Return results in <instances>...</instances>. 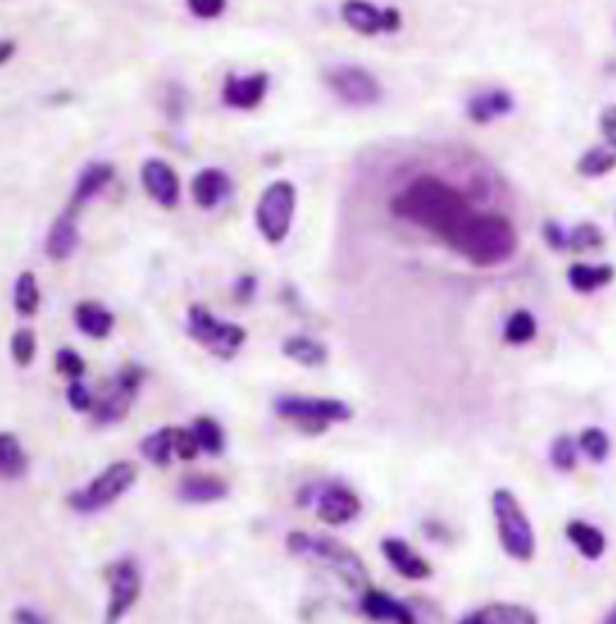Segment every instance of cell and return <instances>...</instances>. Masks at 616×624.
Wrapping results in <instances>:
<instances>
[{
  "mask_svg": "<svg viewBox=\"0 0 616 624\" xmlns=\"http://www.w3.org/2000/svg\"><path fill=\"white\" fill-rule=\"evenodd\" d=\"M140 181L159 208L173 210L181 202V179L165 159H148L140 169Z\"/></svg>",
  "mask_w": 616,
  "mask_h": 624,
  "instance_id": "5bb4252c",
  "label": "cell"
},
{
  "mask_svg": "<svg viewBox=\"0 0 616 624\" xmlns=\"http://www.w3.org/2000/svg\"><path fill=\"white\" fill-rule=\"evenodd\" d=\"M460 624H539V617L533 607L498 601L477 607V611L465 615Z\"/></svg>",
  "mask_w": 616,
  "mask_h": 624,
  "instance_id": "44dd1931",
  "label": "cell"
},
{
  "mask_svg": "<svg viewBox=\"0 0 616 624\" xmlns=\"http://www.w3.org/2000/svg\"><path fill=\"white\" fill-rule=\"evenodd\" d=\"M599 128H603L605 140L616 145V105H609L599 116Z\"/></svg>",
  "mask_w": 616,
  "mask_h": 624,
  "instance_id": "bcb514c9",
  "label": "cell"
},
{
  "mask_svg": "<svg viewBox=\"0 0 616 624\" xmlns=\"http://www.w3.org/2000/svg\"><path fill=\"white\" fill-rule=\"evenodd\" d=\"M326 82L332 95L351 109H369L384 99V87L371 70L361 66H337L326 72Z\"/></svg>",
  "mask_w": 616,
  "mask_h": 624,
  "instance_id": "7c38bea8",
  "label": "cell"
},
{
  "mask_svg": "<svg viewBox=\"0 0 616 624\" xmlns=\"http://www.w3.org/2000/svg\"><path fill=\"white\" fill-rule=\"evenodd\" d=\"M616 278V270L609 264H574L568 268V285L578 295H593L597 289L607 287Z\"/></svg>",
  "mask_w": 616,
  "mask_h": 624,
  "instance_id": "4316f807",
  "label": "cell"
},
{
  "mask_svg": "<svg viewBox=\"0 0 616 624\" xmlns=\"http://www.w3.org/2000/svg\"><path fill=\"white\" fill-rule=\"evenodd\" d=\"M256 289H258V283L254 275H244V278L237 280V287H234V297H237V301H251L256 297Z\"/></svg>",
  "mask_w": 616,
  "mask_h": 624,
  "instance_id": "f6af8a7d",
  "label": "cell"
},
{
  "mask_svg": "<svg viewBox=\"0 0 616 624\" xmlns=\"http://www.w3.org/2000/svg\"><path fill=\"white\" fill-rule=\"evenodd\" d=\"M578 448L590 463H605L612 452V439L603 427H585L578 434Z\"/></svg>",
  "mask_w": 616,
  "mask_h": 624,
  "instance_id": "e575fe53",
  "label": "cell"
},
{
  "mask_svg": "<svg viewBox=\"0 0 616 624\" xmlns=\"http://www.w3.org/2000/svg\"><path fill=\"white\" fill-rule=\"evenodd\" d=\"M603 624H616V603L609 607V613L605 615V620H603Z\"/></svg>",
  "mask_w": 616,
  "mask_h": 624,
  "instance_id": "c3c4849f",
  "label": "cell"
},
{
  "mask_svg": "<svg viewBox=\"0 0 616 624\" xmlns=\"http://www.w3.org/2000/svg\"><path fill=\"white\" fill-rule=\"evenodd\" d=\"M56 372L70 382H78L87 372V361L78 350H72V347H61V350L56 353Z\"/></svg>",
  "mask_w": 616,
  "mask_h": 624,
  "instance_id": "74e56055",
  "label": "cell"
},
{
  "mask_svg": "<svg viewBox=\"0 0 616 624\" xmlns=\"http://www.w3.org/2000/svg\"><path fill=\"white\" fill-rule=\"evenodd\" d=\"M282 355L301 367L316 369L328 361V347L311 336H289L282 343Z\"/></svg>",
  "mask_w": 616,
  "mask_h": 624,
  "instance_id": "f1b7e54d",
  "label": "cell"
},
{
  "mask_svg": "<svg viewBox=\"0 0 616 624\" xmlns=\"http://www.w3.org/2000/svg\"><path fill=\"white\" fill-rule=\"evenodd\" d=\"M380 553H384L390 567L403 578H407V582H427V578L434 576L431 562L427 557H421L417 549L403 538L388 535V538L380 541Z\"/></svg>",
  "mask_w": 616,
  "mask_h": 624,
  "instance_id": "9a60e30c",
  "label": "cell"
},
{
  "mask_svg": "<svg viewBox=\"0 0 616 624\" xmlns=\"http://www.w3.org/2000/svg\"><path fill=\"white\" fill-rule=\"evenodd\" d=\"M186 6L198 20H217L225 14L227 0H186Z\"/></svg>",
  "mask_w": 616,
  "mask_h": 624,
  "instance_id": "60d3db41",
  "label": "cell"
},
{
  "mask_svg": "<svg viewBox=\"0 0 616 624\" xmlns=\"http://www.w3.org/2000/svg\"><path fill=\"white\" fill-rule=\"evenodd\" d=\"M616 167V145L614 142H603L597 148H590L578 159V171L588 179H599L609 174Z\"/></svg>",
  "mask_w": 616,
  "mask_h": 624,
  "instance_id": "1f68e13d",
  "label": "cell"
},
{
  "mask_svg": "<svg viewBox=\"0 0 616 624\" xmlns=\"http://www.w3.org/2000/svg\"><path fill=\"white\" fill-rule=\"evenodd\" d=\"M578 439L570 437V434H559L549 446L552 466L559 473H574L578 466Z\"/></svg>",
  "mask_w": 616,
  "mask_h": 624,
  "instance_id": "d590c367",
  "label": "cell"
},
{
  "mask_svg": "<svg viewBox=\"0 0 616 624\" xmlns=\"http://www.w3.org/2000/svg\"><path fill=\"white\" fill-rule=\"evenodd\" d=\"M231 188L234 184L229 174L217 167L200 169L193 181H190V194H193V200L200 210H215L219 202H225L231 196Z\"/></svg>",
  "mask_w": 616,
  "mask_h": 624,
  "instance_id": "d6986e66",
  "label": "cell"
},
{
  "mask_svg": "<svg viewBox=\"0 0 616 624\" xmlns=\"http://www.w3.org/2000/svg\"><path fill=\"white\" fill-rule=\"evenodd\" d=\"M188 336L217 359H234L248 340L244 326L215 316L205 304L188 309Z\"/></svg>",
  "mask_w": 616,
  "mask_h": 624,
  "instance_id": "52a82bcc",
  "label": "cell"
},
{
  "mask_svg": "<svg viewBox=\"0 0 616 624\" xmlns=\"http://www.w3.org/2000/svg\"><path fill=\"white\" fill-rule=\"evenodd\" d=\"M342 20L349 29L364 34H393L403 27V14L398 8H376L369 0H345L340 8Z\"/></svg>",
  "mask_w": 616,
  "mask_h": 624,
  "instance_id": "4fadbf2b",
  "label": "cell"
},
{
  "mask_svg": "<svg viewBox=\"0 0 616 624\" xmlns=\"http://www.w3.org/2000/svg\"><path fill=\"white\" fill-rule=\"evenodd\" d=\"M456 251L477 268L501 266L518 251V231L504 215H469L446 239Z\"/></svg>",
  "mask_w": 616,
  "mask_h": 624,
  "instance_id": "7a4b0ae2",
  "label": "cell"
},
{
  "mask_svg": "<svg viewBox=\"0 0 616 624\" xmlns=\"http://www.w3.org/2000/svg\"><path fill=\"white\" fill-rule=\"evenodd\" d=\"M176 497L183 504H215L229 497V483L217 475H186L176 487Z\"/></svg>",
  "mask_w": 616,
  "mask_h": 624,
  "instance_id": "7402d4cb",
  "label": "cell"
},
{
  "mask_svg": "<svg viewBox=\"0 0 616 624\" xmlns=\"http://www.w3.org/2000/svg\"><path fill=\"white\" fill-rule=\"evenodd\" d=\"M29 471L22 442L10 432H0V481H20Z\"/></svg>",
  "mask_w": 616,
  "mask_h": 624,
  "instance_id": "83f0119b",
  "label": "cell"
},
{
  "mask_svg": "<svg viewBox=\"0 0 616 624\" xmlns=\"http://www.w3.org/2000/svg\"><path fill=\"white\" fill-rule=\"evenodd\" d=\"M566 538L568 543L578 549V555L588 562L603 559L607 553V535L599 531L597 526L588 524L583 518H574L566 524Z\"/></svg>",
  "mask_w": 616,
  "mask_h": 624,
  "instance_id": "d4e9b609",
  "label": "cell"
},
{
  "mask_svg": "<svg viewBox=\"0 0 616 624\" xmlns=\"http://www.w3.org/2000/svg\"><path fill=\"white\" fill-rule=\"evenodd\" d=\"M297 504L314 506L318 521L330 528L347 526L361 514V499L357 492L335 481L304 485L297 495Z\"/></svg>",
  "mask_w": 616,
  "mask_h": 624,
  "instance_id": "ba28073f",
  "label": "cell"
},
{
  "mask_svg": "<svg viewBox=\"0 0 616 624\" xmlns=\"http://www.w3.org/2000/svg\"><path fill=\"white\" fill-rule=\"evenodd\" d=\"M270 90V76L268 72H251L248 78H239L229 72L222 87V101L229 109L239 111H254L262 105Z\"/></svg>",
  "mask_w": 616,
  "mask_h": 624,
  "instance_id": "2e32d148",
  "label": "cell"
},
{
  "mask_svg": "<svg viewBox=\"0 0 616 624\" xmlns=\"http://www.w3.org/2000/svg\"><path fill=\"white\" fill-rule=\"evenodd\" d=\"M359 611L374 622H393V624H417L413 607L407 603L388 596L386 591L374 586L366 588L359 598Z\"/></svg>",
  "mask_w": 616,
  "mask_h": 624,
  "instance_id": "ac0fdd59",
  "label": "cell"
},
{
  "mask_svg": "<svg viewBox=\"0 0 616 624\" xmlns=\"http://www.w3.org/2000/svg\"><path fill=\"white\" fill-rule=\"evenodd\" d=\"M72 318H76V326H78L82 336L92 338V340L109 338L113 326H116L113 311L107 309L105 304L92 301V299L80 301L76 307V314H72Z\"/></svg>",
  "mask_w": 616,
  "mask_h": 624,
  "instance_id": "cb8c5ba5",
  "label": "cell"
},
{
  "mask_svg": "<svg viewBox=\"0 0 616 624\" xmlns=\"http://www.w3.org/2000/svg\"><path fill=\"white\" fill-rule=\"evenodd\" d=\"M491 514L496 535L504 553L516 562H533L537 555V538L533 521L527 518L523 504L508 487H498L491 495Z\"/></svg>",
  "mask_w": 616,
  "mask_h": 624,
  "instance_id": "277c9868",
  "label": "cell"
},
{
  "mask_svg": "<svg viewBox=\"0 0 616 624\" xmlns=\"http://www.w3.org/2000/svg\"><path fill=\"white\" fill-rule=\"evenodd\" d=\"M138 481V466L133 460H116L101 471L90 485L72 489L68 495V506L76 514H99L119 502Z\"/></svg>",
  "mask_w": 616,
  "mask_h": 624,
  "instance_id": "5b68a950",
  "label": "cell"
},
{
  "mask_svg": "<svg viewBox=\"0 0 616 624\" xmlns=\"http://www.w3.org/2000/svg\"><path fill=\"white\" fill-rule=\"evenodd\" d=\"M80 212L72 210L66 206V210L56 217L49 235H47V244H43V251L56 264H63L72 254L78 251L80 246Z\"/></svg>",
  "mask_w": 616,
  "mask_h": 624,
  "instance_id": "e0dca14e",
  "label": "cell"
},
{
  "mask_svg": "<svg viewBox=\"0 0 616 624\" xmlns=\"http://www.w3.org/2000/svg\"><path fill=\"white\" fill-rule=\"evenodd\" d=\"M12 304H14V311H18L24 318L34 316L39 311V307H41V289H39V283H37V275L32 270L20 273L18 280H14Z\"/></svg>",
  "mask_w": 616,
  "mask_h": 624,
  "instance_id": "4dcf8cb0",
  "label": "cell"
},
{
  "mask_svg": "<svg viewBox=\"0 0 616 624\" xmlns=\"http://www.w3.org/2000/svg\"><path fill=\"white\" fill-rule=\"evenodd\" d=\"M198 456H200V446H198L193 429H190V427L176 429V458L183 460V463H190V460H196Z\"/></svg>",
  "mask_w": 616,
  "mask_h": 624,
  "instance_id": "ab89813d",
  "label": "cell"
},
{
  "mask_svg": "<svg viewBox=\"0 0 616 624\" xmlns=\"http://www.w3.org/2000/svg\"><path fill=\"white\" fill-rule=\"evenodd\" d=\"M190 429H193V434H196L200 454H205V456H222L225 454L227 437H225L222 425H219L215 417L200 415V417L193 419Z\"/></svg>",
  "mask_w": 616,
  "mask_h": 624,
  "instance_id": "f546056e",
  "label": "cell"
},
{
  "mask_svg": "<svg viewBox=\"0 0 616 624\" xmlns=\"http://www.w3.org/2000/svg\"><path fill=\"white\" fill-rule=\"evenodd\" d=\"M10 355L18 367H29L37 357V336L32 328H20L10 338Z\"/></svg>",
  "mask_w": 616,
  "mask_h": 624,
  "instance_id": "8d00e7d4",
  "label": "cell"
},
{
  "mask_svg": "<svg viewBox=\"0 0 616 624\" xmlns=\"http://www.w3.org/2000/svg\"><path fill=\"white\" fill-rule=\"evenodd\" d=\"M66 398H68V405L76 413H92L95 408V396H92V390L90 386H87L82 379L78 382H70L68 384V390H66Z\"/></svg>",
  "mask_w": 616,
  "mask_h": 624,
  "instance_id": "f35d334b",
  "label": "cell"
},
{
  "mask_svg": "<svg viewBox=\"0 0 616 624\" xmlns=\"http://www.w3.org/2000/svg\"><path fill=\"white\" fill-rule=\"evenodd\" d=\"M545 239L554 251H566V229L559 222L554 220L545 222Z\"/></svg>",
  "mask_w": 616,
  "mask_h": 624,
  "instance_id": "7bdbcfd3",
  "label": "cell"
},
{
  "mask_svg": "<svg viewBox=\"0 0 616 624\" xmlns=\"http://www.w3.org/2000/svg\"><path fill=\"white\" fill-rule=\"evenodd\" d=\"M424 533H427V538L438 543V545H453L456 543V533H453L444 521H436V518H429L427 524H424Z\"/></svg>",
  "mask_w": 616,
  "mask_h": 624,
  "instance_id": "b9f144b4",
  "label": "cell"
},
{
  "mask_svg": "<svg viewBox=\"0 0 616 624\" xmlns=\"http://www.w3.org/2000/svg\"><path fill=\"white\" fill-rule=\"evenodd\" d=\"M113 177H116V167L111 162L87 165L76 184V191H72L68 200V208L82 212L87 202L95 200L101 191H105V188L113 181Z\"/></svg>",
  "mask_w": 616,
  "mask_h": 624,
  "instance_id": "603a6c76",
  "label": "cell"
},
{
  "mask_svg": "<svg viewBox=\"0 0 616 624\" xmlns=\"http://www.w3.org/2000/svg\"><path fill=\"white\" fill-rule=\"evenodd\" d=\"M142 384H145V369L138 365V361H128V365L116 372L111 384L101 390L99 396H95V408H92L95 425L113 427L123 423L130 408H133Z\"/></svg>",
  "mask_w": 616,
  "mask_h": 624,
  "instance_id": "9c48e42d",
  "label": "cell"
},
{
  "mask_svg": "<svg viewBox=\"0 0 616 624\" xmlns=\"http://www.w3.org/2000/svg\"><path fill=\"white\" fill-rule=\"evenodd\" d=\"M285 545L289 549V555L326 564V567L340 578L349 591L364 593L371 586L364 559L342 541L330 538V535H311L306 531H291L287 535Z\"/></svg>",
  "mask_w": 616,
  "mask_h": 624,
  "instance_id": "3957f363",
  "label": "cell"
},
{
  "mask_svg": "<svg viewBox=\"0 0 616 624\" xmlns=\"http://www.w3.org/2000/svg\"><path fill=\"white\" fill-rule=\"evenodd\" d=\"M537 336V318L533 311L518 309L508 316L504 326V340L508 345H527L533 343Z\"/></svg>",
  "mask_w": 616,
  "mask_h": 624,
  "instance_id": "836d02e7",
  "label": "cell"
},
{
  "mask_svg": "<svg viewBox=\"0 0 616 624\" xmlns=\"http://www.w3.org/2000/svg\"><path fill=\"white\" fill-rule=\"evenodd\" d=\"M275 413L282 419L295 423L301 432L320 437L330 425L349 423L355 417L351 405L340 398H306V396H280L272 403Z\"/></svg>",
  "mask_w": 616,
  "mask_h": 624,
  "instance_id": "8992f818",
  "label": "cell"
},
{
  "mask_svg": "<svg viewBox=\"0 0 616 624\" xmlns=\"http://www.w3.org/2000/svg\"><path fill=\"white\" fill-rule=\"evenodd\" d=\"M14 51H18V43H14L12 39L0 37V66H6L14 56Z\"/></svg>",
  "mask_w": 616,
  "mask_h": 624,
  "instance_id": "7dc6e473",
  "label": "cell"
},
{
  "mask_svg": "<svg viewBox=\"0 0 616 624\" xmlns=\"http://www.w3.org/2000/svg\"><path fill=\"white\" fill-rule=\"evenodd\" d=\"M109 586V603L101 624H121V620L133 611L142 593V574L133 557H121L105 569Z\"/></svg>",
  "mask_w": 616,
  "mask_h": 624,
  "instance_id": "8fae6325",
  "label": "cell"
},
{
  "mask_svg": "<svg viewBox=\"0 0 616 624\" xmlns=\"http://www.w3.org/2000/svg\"><path fill=\"white\" fill-rule=\"evenodd\" d=\"M390 210L400 220L431 231L444 244L473 215V208L458 188L436 177H419L407 184L390 200Z\"/></svg>",
  "mask_w": 616,
  "mask_h": 624,
  "instance_id": "6da1fadb",
  "label": "cell"
},
{
  "mask_svg": "<svg viewBox=\"0 0 616 624\" xmlns=\"http://www.w3.org/2000/svg\"><path fill=\"white\" fill-rule=\"evenodd\" d=\"M12 622L14 624H51L39 611H34V607H27V605L14 607Z\"/></svg>",
  "mask_w": 616,
  "mask_h": 624,
  "instance_id": "ee69618b",
  "label": "cell"
},
{
  "mask_svg": "<svg viewBox=\"0 0 616 624\" xmlns=\"http://www.w3.org/2000/svg\"><path fill=\"white\" fill-rule=\"evenodd\" d=\"M176 429L179 427H159L140 439L142 458L157 468H167L176 460Z\"/></svg>",
  "mask_w": 616,
  "mask_h": 624,
  "instance_id": "484cf974",
  "label": "cell"
},
{
  "mask_svg": "<svg viewBox=\"0 0 616 624\" xmlns=\"http://www.w3.org/2000/svg\"><path fill=\"white\" fill-rule=\"evenodd\" d=\"M297 212V188L291 181H272L256 206V227L272 246H280L287 237Z\"/></svg>",
  "mask_w": 616,
  "mask_h": 624,
  "instance_id": "30bf717a",
  "label": "cell"
},
{
  "mask_svg": "<svg viewBox=\"0 0 616 624\" xmlns=\"http://www.w3.org/2000/svg\"><path fill=\"white\" fill-rule=\"evenodd\" d=\"M513 109H516V99L508 90L501 87H491V90H481L469 97L467 101V116L469 121L477 126H487L496 119H504Z\"/></svg>",
  "mask_w": 616,
  "mask_h": 624,
  "instance_id": "ffe728a7",
  "label": "cell"
},
{
  "mask_svg": "<svg viewBox=\"0 0 616 624\" xmlns=\"http://www.w3.org/2000/svg\"><path fill=\"white\" fill-rule=\"evenodd\" d=\"M605 244H607V239L603 235V229L593 222H583L570 231H566V251H574V254L599 251V249H605Z\"/></svg>",
  "mask_w": 616,
  "mask_h": 624,
  "instance_id": "d6a6232c",
  "label": "cell"
}]
</instances>
